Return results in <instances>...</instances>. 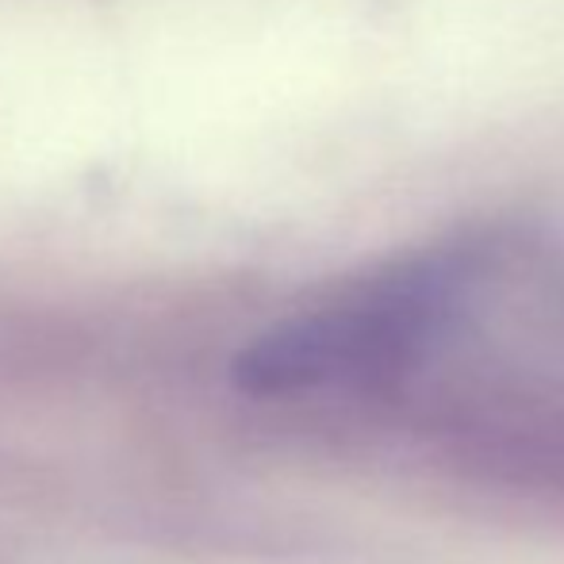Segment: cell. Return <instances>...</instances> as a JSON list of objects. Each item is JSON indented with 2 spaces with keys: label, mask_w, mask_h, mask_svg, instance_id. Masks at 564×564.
I'll use <instances>...</instances> for the list:
<instances>
[{
  "label": "cell",
  "mask_w": 564,
  "mask_h": 564,
  "mask_svg": "<svg viewBox=\"0 0 564 564\" xmlns=\"http://www.w3.org/2000/svg\"><path fill=\"white\" fill-rule=\"evenodd\" d=\"M480 269L476 246L415 253L335 304L261 330L235 354L230 380L253 400H296L395 377L457 323Z\"/></svg>",
  "instance_id": "6da1fadb"
}]
</instances>
